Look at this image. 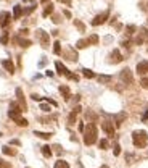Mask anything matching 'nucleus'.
Returning a JSON list of instances; mask_svg holds the SVG:
<instances>
[{"label":"nucleus","instance_id":"48","mask_svg":"<svg viewBox=\"0 0 148 168\" xmlns=\"http://www.w3.org/2000/svg\"><path fill=\"white\" fill-rule=\"evenodd\" d=\"M73 102H74V103H77V102H79V95H74V99H73Z\"/></svg>","mask_w":148,"mask_h":168},{"label":"nucleus","instance_id":"31","mask_svg":"<svg viewBox=\"0 0 148 168\" xmlns=\"http://www.w3.org/2000/svg\"><path fill=\"white\" fill-rule=\"evenodd\" d=\"M53 53H57V55H60V53H61V44H60L58 41L53 44Z\"/></svg>","mask_w":148,"mask_h":168},{"label":"nucleus","instance_id":"7","mask_svg":"<svg viewBox=\"0 0 148 168\" xmlns=\"http://www.w3.org/2000/svg\"><path fill=\"white\" fill-rule=\"evenodd\" d=\"M147 37H148V31H147L145 28H142V29L139 31V34H137V37L134 39V44L142 45V44L145 42V39H147Z\"/></svg>","mask_w":148,"mask_h":168},{"label":"nucleus","instance_id":"43","mask_svg":"<svg viewBox=\"0 0 148 168\" xmlns=\"http://www.w3.org/2000/svg\"><path fill=\"white\" fill-rule=\"evenodd\" d=\"M63 15H65L66 18H71V12H69V10H65V12H63Z\"/></svg>","mask_w":148,"mask_h":168},{"label":"nucleus","instance_id":"29","mask_svg":"<svg viewBox=\"0 0 148 168\" xmlns=\"http://www.w3.org/2000/svg\"><path fill=\"white\" fill-rule=\"evenodd\" d=\"M135 26H134V24H129L127 26V28H126V36H132V34H134V33H135Z\"/></svg>","mask_w":148,"mask_h":168},{"label":"nucleus","instance_id":"30","mask_svg":"<svg viewBox=\"0 0 148 168\" xmlns=\"http://www.w3.org/2000/svg\"><path fill=\"white\" fill-rule=\"evenodd\" d=\"M52 13H53V5H47L42 15H44V16H48V15H52Z\"/></svg>","mask_w":148,"mask_h":168},{"label":"nucleus","instance_id":"41","mask_svg":"<svg viewBox=\"0 0 148 168\" xmlns=\"http://www.w3.org/2000/svg\"><path fill=\"white\" fill-rule=\"evenodd\" d=\"M52 21H53V23H60V16H58V15H53V16H52Z\"/></svg>","mask_w":148,"mask_h":168},{"label":"nucleus","instance_id":"45","mask_svg":"<svg viewBox=\"0 0 148 168\" xmlns=\"http://www.w3.org/2000/svg\"><path fill=\"white\" fill-rule=\"evenodd\" d=\"M20 33H21V36H28V29H21Z\"/></svg>","mask_w":148,"mask_h":168},{"label":"nucleus","instance_id":"26","mask_svg":"<svg viewBox=\"0 0 148 168\" xmlns=\"http://www.w3.org/2000/svg\"><path fill=\"white\" fill-rule=\"evenodd\" d=\"M87 41H89V44H90V45H97V44H98V36H97V34H92Z\"/></svg>","mask_w":148,"mask_h":168},{"label":"nucleus","instance_id":"21","mask_svg":"<svg viewBox=\"0 0 148 168\" xmlns=\"http://www.w3.org/2000/svg\"><path fill=\"white\" fill-rule=\"evenodd\" d=\"M15 41H16V44H20L21 47H29V45H31V41H28V39H21V37H16Z\"/></svg>","mask_w":148,"mask_h":168},{"label":"nucleus","instance_id":"5","mask_svg":"<svg viewBox=\"0 0 148 168\" xmlns=\"http://www.w3.org/2000/svg\"><path fill=\"white\" fill-rule=\"evenodd\" d=\"M119 78L124 84H132V82H134V74H132V71L129 70V68H124V70L121 71Z\"/></svg>","mask_w":148,"mask_h":168},{"label":"nucleus","instance_id":"25","mask_svg":"<svg viewBox=\"0 0 148 168\" xmlns=\"http://www.w3.org/2000/svg\"><path fill=\"white\" fill-rule=\"evenodd\" d=\"M74 26H76V28H77L79 31H81V33H84V31H85V24H84L82 21L76 20V21H74Z\"/></svg>","mask_w":148,"mask_h":168},{"label":"nucleus","instance_id":"51","mask_svg":"<svg viewBox=\"0 0 148 168\" xmlns=\"http://www.w3.org/2000/svg\"><path fill=\"white\" fill-rule=\"evenodd\" d=\"M40 2H42V3H47V2H48V0H40Z\"/></svg>","mask_w":148,"mask_h":168},{"label":"nucleus","instance_id":"16","mask_svg":"<svg viewBox=\"0 0 148 168\" xmlns=\"http://www.w3.org/2000/svg\"><path fill=\"white\" fill-rule=\"evenodd\" d=\"M2 66H3V68L8 71L10 74L15 73V65H13V62H11V60H8V58H7V60H2Z\"/></svg>","mask_w":148,"mask_h":168},{"label":"nucleus","instance_id":"38","mask_svg":"<svg viewBox=\"0 0 148 168\" xmlns=\"http://www.w3.org/2000/svg\"><path fill=\"white\" fill-rule=\"evenodd\" d=\"M113 152H114V155H116V157H118V155L121 154V147H119V144H116V146H114V150H113Z\"/></svg>","mask_w":148,"mask_h":168},{"label":"nucleus","instance_id":"20","mask_svg":"<svg viewBox=\"0 0 148 168\" xmlns=\"http://www.w3.org/2000/svg\"><path fill=\"white\" fill-rule=\"evenodd\" d=\"M87 45H90L89 41H87V39H81V41L76 42V49H85Z\"/></svg>","mask_w":148,"mask_h":168},{"label":"nucleus","instance_id":"2","mask_svg":"<svg viewBox=\"0 0 148 168\" xmlns=\"http://www.w3.org/2000/svg\"><path fill=\"white\" fill-rule=\"evenodd\" d=\"M132 142H134V146H135L137 149H143L145 146H147V142H148L147 131H143V129L134 131L132 133Z\"/></svg>","mask_w":148,"mask_h":168},{"label":"nucleus","instance_id":"33","mask_svg":"<svg viewBox=\"0 0 148 168\" xmlns=\"http://www.w3.org/2000/svg\"><path fill=\"white\" fill-rule=\"evenodd\" d=\"M0 42H2L3 45H7V44H8V33H3V36H2Z\"/></svg>","mask_w":148,"mask_h":168},{"label":"nucleus","instance_id":"11","mask_svg":"<svg viewBox=\"0 0 148 168\" xmlns=\"http://www.w3.org/2000/svg\"><path fill=\"white\" fill-rule=\"evenodd\" d=\"M63 55H65V58H68L71 62H76V60H77V53H76L74 49H71V47H68V49L63 52Z\"/></svg>","mask_w":148,"mask_h":168},{"label":"nucleus","instance_id":"15","mask_svg":"<svg viewBox=\"0 0 148 168\" xmlns=\"http://www.w3.org/2000/svg\"><path fill=\"white\" fill-rule=\"evenodd\" d=\"M137 73L142 74V76L148 74V62H140L139 65H137Z\"/></svg>","mask_w":148,"mask_h":168},{"label":"nucleus","instance_id":"50","mask_svg":"<svg viewBox=\"0 0 148 168\" xmlns=\"http://www.w3.org/2000/svg\"><path fill=\"white\" fill-rule=\"evenodd\" d=\"M100 168H108V165H102V167H100Z\"/></svg>","mask_w":148,"mask_h":168},{"label":"nucleus","instance_id":"42","mask_svg":"<svg viewBox=\"0 0 148 168\" xmlns=\"http://www.w3.org/2000/svg\"><path fill=\"white\" fill-rule=\"evenodd\" d=\"M10 144H11V146H20V141L18 139H11L10 141Z\"/></svg>","mask_w":148,"mask_h":168},{"label":"nucleus","instance_id":"40","mask_svg":"<svg viewBox=\"0 0 148 168\" xmlns=\"http://www.w3.org/2000/svg\"><path fill=\"white\" fill-rule=\"evenodd\" d=\"M40 110H44V112H50V107H48V105H45V103H42V105H40Z\"/></svg>","mask_w":148,"mask_h":168},{"label":"nucleus","instance_id":"37","mask_svg":"<svg viewBox=\"0 0 148 168\" xmlns=\"http://www.w3.org/2000/svg\"><path fill=\"white\" fill-rule=\"evenodd\" d=\"M140 84H142V87H145V89H148V78H142V81H140Z\"/></svg>","mask_w":148,"mask_h":168},{"label":"nucleus","instance_id":"32","mask_svg":"<svg viewBox=\"0 0 148 168\" xmlns=\"http://www.w3.org/2000/svg\"><path fill=\"white\" fill-rule=\"evenodd\" d=\"M15 123H16L18 126H28V120H24V118H21V116H20Z\"/></svg>","mask_w":148,"mask_h":168},{"label":"nucleus","instance_id":"14","mask_svg":"<svg viewBox=\"0 0 148 168\" xmlns=\"http://www.w3.org/2000/svg\"><path fill=\"white\" fill-rule=\"evenodd\" d=\"M11 20V15L8 12H2L0 13V26H7Z\"/></svg>","mask_w":148,"mask_h":168},{"label":"nucleus","instance_id":"44","mask_svg":"<svg viewBox=\"0 0 148 168\" xmlns=\"http://www.w3.org/2000/svg\"><path fill=\"white\" fill-rule=\"evenodd\" d=\"M53 149H55V152H57V154H61V152H63V150H61V147H60V146H55Z\"/></svg>","mask_w":148,"mask_h":168},{"label":"nucleus","instance_id":"4","mask_svg":"<svg viewBox=\"0 0 148 168\" xmlns=\"http://www.w3.org/2000/svg\"><path fill=\"white\" fill-rule=\"evenodd\" d=\"M37 39H39V42H40V45L44 47V49H47V47L50 45V36L45 33V31H42V29L37 31Z\"/></svg>","mask_w":148,"mask_h":168},{"label":"nucleus","instance_id":"6","mask_svg":"<svg viewBox=\"0 0 148 168\" xmlns=\"http://www.w3.org/2000/svg\"><path fill=\"white\" fill-rule=\"evenodd\" d=\"M110 18V12H103V13H100V15H97V16L92 20V26H100V24H103L105 21Z\"/></svg>","mask_w":148,"mask_h":168},{"label":"nucleus","instance_id":"24","mask_svg":"<svg viewBox=\"0 0 148 168\" xmlns=\"http://www.w3.org/2000/svg\"><path fill=\"white\" fill-rule=\"evenodd\" d=\"M42 154H44V157H52V147H48V146H44L42 147Z\"/></svg>","mask_w":148,"mask_h":168},{"label":"nucleus","instance_id":"36","mask_svg":"<svg viewBox=\"0 0 148 168\" xmlns=\"http://www.w3.org/2000/svg\"><path fill=\"white\" fill-rule=\"evenodd\" d=\"M106 147H108V139H102V141H100V149L105 150Z\"/></svg>","mask_w":148,"mask_h":168},{"label":"nucleus","instance_id":"46","mask_svg":"<svg viewBox=\"0 0 148 168\" xmlns=\"http://www.w3.org/2000/svg\"><path fill=\"white\" fill-rule=\"evenodd\" d=\"M58 2H61V3H66V5H71V0H58Z\"/></svg>","mask_w":148,"mask_h":168},{"label":"nucleus","instance_id":"12","mask_svg":"<svg viewBox=\"0 0 148 168\" xmlns=\"http://www.w3.org/2000/svg\"><path fill=\"white\" fill-rule=\"evenodd\" d=\"M124 58H122V55H121V52L119 50H113L111 52V55H110V63H121Z\"/></svg>","mask_w":148,"mask_h":168},{"label":"nucleus","instance_id":"9","mask_svg":"<svg viewBox=\"0 0 148 168\" xmlns=\"http://www.w3.org/2000/svg\"><path fill=\"white\" fill-rule=\"evenodd\" d=\"M79 112H81V107L77 105V107H74V110L69 113V116H68V124H69V126H74V124H76V120H77Z\"/></svg>","mask_w":148,"mask_h":168},{"label":"nucleus","instance_id":"34","mask_svg":"<svg viewBox=\"0 0 148 168\" xmlns=\"http://www.w3.org/2000/svg\"><path fill=\"white\" fill-rule=\"evenodd\" d=\"M85 116H87L89 120H92V121H97V115H95V113H92V112H87Z\"/></svg>","mask_w":148,"mask_h":168},{"label":"nucleus","instance_id":"28","mask_svg":"<svg viewBox=\"0 0 148 168\" xmlns=\"http://www.w3.org/2000/svg\"><path fill=\"white\" fill-rule=\"evenodd\" d=\"M82 74L85 76V78H89V79L95 78V73H94V71H90V70H87V68H84V70H82Z\"/></svg>","mask_w":148,"mask_h":168},{"label":"nucleus","instance_id":"39","mask_svg":"<svg viewBox=\"0 0 148 168\" xmlns=\"http://www.w3.org/2000/svg\"><path fill=\"white\" fill-rule=\"evenodd\" d=\"M110 76H100V78H98V81L100 82H108V81H110Z\"/></svg>","mask_w":148,"mask_h":168},{"label":"nucleus","instance_id":"18","mask_svg":"<svg viewBox=\"0 0 148 168\" xmlns=\"http://www.w3.org/2000/svg\"><path fill=\"white\" fill-rule=\"evenodd\" d=\"M2 152H3L5 155H10V157H15L18 154L16 149H11L10 146H3V147H2Z\"/></svg>","mask_w":148,"mask_h":168},{"label":"nucleus","instance_id":"19","mask_svg":"<svg viewBox=\"0 0 148 168\" xmlns=\"http://www.w3.org/2000/svg\"><path fill=\"white\" fill-rule=\"evenodd\" d=\"M21 15H23V8H21L20 5L13 7V18H15V20H20Z\"/></svg>","mask_w":148,"mask_h":168},{"label":"nucleus","instance_id":"3","mask_svg":"<svg viewBox=\"0 0 148 168\" xmlns=\"http://www.w3.org/2000/svg\"><path fill=\"white\" fill-rule=\"evenodd\" d=\"M21 112H23V108H21L20 105H18L16 102L10 103V110H8V116L13 120V121H16L18 118L21 116Z\"/></svg>","mask_w":148,"mask_h":168},{"label":"nucleus","instance_id":"27","mask_svg":"<svg viewBox=\"0 0 148 168\" xmlns=\"http://www.w3.org/2000/svg\"><path fill=\"white\" fill-rule=\"evenodd\" d=\"M124 120H126V113H119V115H116V126H121Z\"/></svg>","mask_w":148,"mask_h":168},{"label":"nucleus","instance_id":"47","mask_svg":"<svg viewBox=\"0 0 148 168\" xmlns=\"http://www.w3.org/2000/svg\"><path fill=\"white\" fill-rule=\"evenodd\" d=\"M32 99H34V100H42V97H39L37 94H32Z\"/></svg>","mask_w":148,"mask_h":168},{"label":"nucleus","instance_id":"10","mask_svg":"<svg viewBox=\"0 0 148 168\" xmlns=\"http://www.w3.org/2000/svg\"><path fill=\"white\" fill-rule=\"evenodd\" d=\"M16 97H18V102H20V107L23 110H26V108H28V103H26V99H24V95H23V89H21V87L16 89Z\"/></svg>","mask_w":148,"mask_h":168},{"label":"nucleus","instance_id":"13","mask_svg":"<svg viewBox=\"0 0 148 168\" xmlns=\"http://www.w3.org/2000/svg\"><path fill=\"white\" fill-rule=\"evenodd\" d=\"M55 66H57V70H58V73H60V74H63V76H66V78H69V76H71L69 70H68V68H66L61 62H57V63H55Z\"/></svg>","mask_w":148,"mask_h":168},{"label":"nucleus","instance_id":"17","mask_svg":"<svg viewBox=\"0 0 148 168\" xmlns=\"http://www.w3.org/2000/svg\"><path fill=\"white\" fill-rule=\"evenodd\" d=\"M60 92H61L63 99H65L66 102H69V97H71V90L68 86H60Z\"/></svg>","mask_w":148,"mask_h":168},{"label":"nucleus","instance_id":"8","mask_svg":"<svg viewBox=\"0 0 148 168\" xmlns=\"http://www.w3.org/2000/svg\"><path fill=\"white\" fill-rule=\"evenodd\" d=\"M102 128H103V131L106 133L108 137H113V136H114V126H113V123H111V121H103Z\"/></svg>","mask_w":148,"mask_h":168},{"label":"nucleus","instance_id":"49","mask_svg":"<svg viewBox=\"0 0 148 168\" xmlns=\"http://www.w3.org/2000/svg\"><path fill=\"white\" fill-rule=\"evenodd\" d=\"M44 65H47V60H42V62L39 63V66H44Z\"/></svg>","mask_w":148,"mask_h":168},{"label":"nucleus","instance_id":"22","mask_svg":"<svg viewBox=\"0 0 148 168\" xmlns=\"http://www.w3.org/2000/svg\"><path fill=\"white\" fill-rule=\"evenodd\" d=\"M53 168H69V163H68V162H65V160H57Z\"/></svg>","mask_w":148,"mask_h":168},{"label":"nucleus","instance_id":"52","mask_svg":"<svg viewBox=\"0 0 148 168\" xmlns=\"http://www.w3.org/2000/svg\"><path fill=\"white\" fill-rule=\"evenodd\" d=\"M24 2H28V0H24Z\"/></svg>","mask_w":148,"mask_h":168},{"label":"nucleus","instance_id":"23","mask_svg":"<svg viewBox=\"0 0 148 168\" xmlns=\"http://www.w3.org/2000/svg\"><path fill=\"white\" fill-rule=\"evenodd\" d=\"M34 134L40 139H50L52 137V133H40V131H34Z\"/></svg>","mask_w":148,"mask_h":168},{"label":"nucleus","instance_id":"35","mask_svg":"<svg viewBox=\"0 0 148 168\" xmlns=\"http://www.w3.org/2000/svg\"><path fill=\"white\" fill-rule=\"evenodd\" d=\"M0 168H11V165H10L8 162H5V160L0 158Z\"/></svg>","mask_w":148,"mask_h":168},{"label":"nucleus","instance_id":"1","mask_svg":"<svg viewBox=\"0 0 148 168\" xmlns=\"http://www.w3.org/2000/svg\"><path fill=\"white\" fill-rule=\"evenodd\" d=\"M97 137H98V131H97V126L95 123H89L84 129V142L85 146H92V144L97 142Z\"/></svg>","mask_w":148,"mask_h":168}]
</instances>
